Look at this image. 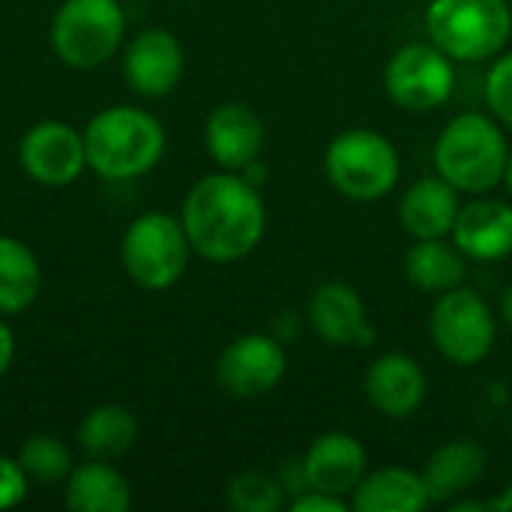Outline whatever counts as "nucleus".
<instances>
[{"label":"nucleus","instance_id":"nucleus-19","mask_svg":"<svg viewBox=\"0 0 512 512\" xmlns=\"http://www.w3.org/2000/svg\"><path fill=\"white\" fill-rule=\"evenodd\" d=\"M432 504L423 474L408 468H381L351 492L354 512H423Z\"/></svg>","mask_w":512,"mask_h":512},{"label":"nucleus","instance_id":"nucleus-3","mask_svg":"<svg viewBox=\"0 0 512 512\" xmlns=\"http://www.w3.org/2000/svg\"><path fill=\"white\" fill-rule=\"evenodd\" d=\"M507 156L510 147L504 129L498 126V120L480 111H465L453 117L435 141L438 174L468 195H486L489 189L504 183Z\"/></svg>","mask_w":512,"mask_h":512},{"label":"nucleus","instance_id":"nucleus-9","mask_svg":"<svg viewBox=\"0 0 512 512\" xmlns=\"http://www.w3.org/2000/svg\"><path fill=\"white\" fill-rule=\"evenodd\" d=\"M456 87L453 57L444 54L435 42H411L399 48L384 66L387 96L414 114L441 108Z\"/></svg>","mask_w":512,"mask_h":512},{"label":"nucleus","instance_id":"nucleus-12","mask_svg":"<svg viewBox=\"0 0 512 512\" xmlns=\"http://www.w3.org/2000/svg\"><path fill=\"white\" fill-rule=\"evenodd\" d=\"M183 69H186L183 45L177 42L174 33L162 27L141 30L138 36H132V42L123 51V75L129 87L144 99L168 96L180 84Z\"/></svg>","mask_w":512,"mask_h":512},{"label":"nucleus","instance_id":"nucleus-31","mask_svg":"<svg viewBox=\"0 0 512 512\" xmlns=\"http://www.w3.org/2000/svg\"><path fill=\"white\" fill-rule=\"evenodd\" d=\"M489 510H501V512H512V483L504 489V495L498 501L489 504Z\"/></svg>","mask_w":512,"mask_h":512},{"label":"nucleus","instance_id":"nucleus-30","mask_svg":"<svg viewBox=\"0 0 512 512\" xmlns=\"http://www.w3.org/2000/svg\"><path fill=\"white\" fill-rule=\"evenodd\" d=\"M12 360H15V333L0 315V378L12 369Z\"/></svg>","mask_w":512,"mask_h":512},{"label":"nucleus","instance_id":"nucleus-33","mask_svg":"<svg viewBox=\"0 0 512 512\" xmlns=\"http://www.w3.org/2000/svg\"><path fill=\"white\" fill-rule=\"evenodd\" d=\"M504 186H507V192L512 195V150L510 156H507V168H504Z\"/></svg>","mask_w":512,"mask_h":512},{"label":"nucleus","instance_id":"nucleus-27","mask_svg":"<svg viewBox=\"0 0 512 512\" xmlns=\"http://www.w3.org/2000/svg\"><path fill=\"white\" fill-rule=\"evenodd\" d=\"M486 99L492 114L512 129V51L498 54L486 78Z\"/></svg>","mask_w":512,"mask_h":512},{"label":"nucleus","instance_id":"nucleus-23","mask_svg":"<svg viewBox=\"0 0 512 512\" xmlns=\"http://www.w3.org/2000/svg\"><path fill=\"white\" fill-rule=\"evenodd\" d=\"M42 294V267L27 243L0 234V315L27 312Z\"/></svg>","mask_w":512,"mask_h":512},{"label":"nucleus","instance_id":"nucleus-29","mask_svg":"<svg viewBox=\"0 0 512 512\" xmlns=\"http://www.w3.org/2000/svg\"><path fill=\"white\" fill-rule=\"evenodd\" d=\"M351 507L345 498L330 495V492H318V489H303L294 501L291 510L294 512H345Z\"/></svg>","mask_w":512,"mask_h":512},{"label":"nucleus","instance_id":"nucleus-34","mask_svg":"<svg viewBox=\"0 0 512 512\" xmlns=\"http://www.w3.org/2000/svg\"><path fill=\"white\" fill-rule=\"evenodd\" d=\"M510 3H512V0H510Z\"/></svg>","mask_w":512,"mask_h":512},{"label":"nucleus","instance_id":"nucleus-13","mask_svg":"<svg viewBox=\"0 0 512 512\" xmlns=\"http://www.w3.org/2000/svg\"><path fill=\"white\" fill-rule=\"evenodd\" d=\"M300 468H303L306 489L345 498L366 477V450L348 432H327L309 444Z\"/></svg>","mask_w":512,"mask_h":512},{"label":"nucleus","instance_id":"nucleus-1","mask_svg":"<svg viewBox=\"0 0 512 512\" xmlns=\"http://www.w3.org/2000/svg\"><path fill=\"white\" fill-rule=\"evenodd\" d=\"M180 222L195 255L213 264H234L258 249L267 210L258 186L240 171H219L189 189Z\"/></svg>","mask_w":512,"mask_h":512},{"label":"nucleus","instance_id":"nucleus-28","mask_svg":"<svg viewBox=\"0 0 512 512\" xmlns=\"http://www.w3.org/2000/svg\"><path fill=\"white\" fill-rule=\"evenodd\" d=\"M30 477L18 456H0V510H12L27 498Z\"/></svg>","mask_w":512,"mask_h":512},{"label":"nucleus","instance_id":"nucleus-5","mask_svg":"<svg viewBox=\"0 0 512 512\" xmlns=\"http://www.w3.org/2000/svg\"><path fill=\"white\" fill-rule=\"evenodd\" d=\"M324 171L339 195L351 201H378L399 183L402 162L381 132L354 126L330 141Z\"/></svg>","mask_w":512,"mask_h":512},{"label":"nucleus","instance_id":"nucleus-18","mask_svg":"<svg viewBox=\"0 0 512 512\" xmlns=\"http://www.w3.org/2000/svg\"><path fill=\"white\" fill-rule=\"evenodd\" d=\"M459 189L438 177L417 180L399 201V219L402 228L414 240H441L453 234L456 216H459Z\"/></svg>","mask_w":512,"mask_h":512},{"label":"nucleus","instance_id":"nucleus-2","mask_svg":"<svg viewBox=\"0 0 512 512\" xmlns=\"http://www.w3.org/2000/svg\"><path fill=\"white\" fill-rule=\"evenodd\" d=\"M87 168L108 183L138 180L165 153V126L144 108L111 105L84 126Z\"/></svg>","mask_w":512,"mask_h":512},{"label":"nucleus","instance_id":"nucleus-10","mask_svg":"<svg viewBox=\"0 0 512 512\" xmlns=\"http://www.w3.org/2000/svg\"><path fill=\"white\" fill-rule=\"evenodd\" d=\"M18 162L24 174L39 186H69L87 168L84 132L63 120H39L21 135Z\"/></svg>","mask_w":512,"mask_h":512},{"label":"nucleus","instance_id":"nucleus-6","mask_svg":"<svg viewBox=\"0 0 512 512\" xmlns=\"http://www.w3.org/2000/svg\"><path fill=\"white\" fill-rule=\"evenodd\" d=\"M126 39L120 0H63L51 21V48L72 69H96L117 57Z\"/></svg>","mask_w":512,"mask_h":512},{"label":"nucleus","instance_id":"nucleus-17","mask_svg":"<svg viewBox=\"0 0 512 512\" xmlns=\"http://www.w3.org/2000/svg\"><path fill=\"white\" fill-rule=\"evenodd\" d=\"M426 375L420 363L408 354H384L366 372L369 405L393 420L411 417L426 399Z\"/></svg>","mask_w":512,"mask_h":512},{"label":"nucleus","instance_id":"nucleus-7","mask_svg":"<svg viewBox=\"0 0 512 512\" xmlns=\"http://www.w3.org/2000/svg\"><path fill=\"white\" fill-rule=\"evenodd\" d=\"M189 237L180 219L168 213H141L129 222L120 246L126 276L144 291H168L189 267Z\"/></svg>","mask_w":512,"mask_h":512},{"label":"nucleus","instance_id":"nucleus-20","mask_svg":"<svg viewBox=\"0 0 512 512\" xmlns=\"http://www.w3.org/2000/svg\"><path fill=\"white\" fill-rule=\"evenodd\" d=\"M63 504L72 512H129L132 489L114 465L87 459L69 471Z\"/></svg>","mask_w":512,"mask_h":512},{"label":"nucleus","instance_id":"nucleus-22","mask_svg":"<svg viewBox=\"0 0 512 512\" xmlns=\"http://www.w3.org/2000/svg\"><path fill=\"white\" fill-rule=\"evenodd\" d=\"M468 258L459 252L456 243L441 240H414V246L405 255V276L414 288L426 294H447L465 282Z\"/></svg>","mask_w":512,"mask_h":512},{"label":"nucleus","instance_id":"nucleus-26","mask_svg":"<svg viewBox=\"0 0 512 512\" xmlns=\"http://www.w3.org/2000/svg\"><path fill=\"white\" fill-rule=\"evenodd\" d=\"M285 504V489L276 477L246 471L228 483V507L237 512H276Z\"/></svg>","mask_w":512,"mask_h":512},{"label":"nucleus","instance_id":"nucleus-32","mask_svg":"<svg viewBox=\"0 0 512 512\" xmlns=\"http://www.w3.org/2000/svg\"><path fill=\"white\" fill-rule=\"evenodd\" d=\"M501 318L512 327V285L501 294Z\"/></svg>","mask_w":512,"mask_h":512},{"label":"nucleus","instance_id":"nucleus-21","mask_svg":"<svg viewBox=\"0 0 512 512\" xmlns=\"http://www.w3.org/2000/svg\"><path fill=\"white\" fill-rule=\"evenodd\" d=\"M486 474V450L474 441H450L432 453L423 480L429 486L432 504H450L477 486Z\"/></svg>","mask_w":512,"mask_h":512},{"label":"nucleus","instance_id":"nucleus-8","mask_svg":"<svg viewBox=\"0 0 512 512\" xmlns=\"http://www.w3.org/2000/svg\"><path fill=\"white\" fill-rule=\"evenodd\" d=\"M432 345L456 366H477L495 348L498 321L489 303L471 288H453L438 297L429 318Z\"/></svg>","mask_w":512,"mask_h":512},{"label":"nucleus","instance_id":"nucleus-15","mask_svg":"<svg viewBox=\"0 0 512 512\" xmlns=\"http://www.w3.org/2000/svg\"><path fill=\"white\" fill-rule=\"evenodd\" d=\"M204 144L210 159L222 171H243L252 165L264 144L261 117L243 102H225L210 111L204 126Z\"/></svg>","mask_w":512,"mask_h":512},{"label":"nucleus","instance_id":"nucleus-14","mask_svg":"<svg viewBox=\"0 0 512 512\" xmlns=\"http://www.w3.org/2000/svg\"><path fill=\"white\" fill-rule=\"evenodd\" d=\"M309 324L333 348H363L375 339L363 297L345 282H327L312 294Z\"/></svg>","mask_w":512,"mask_h":512},{"label":"nucleus","instance_id":"nucleus-24","mask_svg":"<svg viewBox=\"0 0 512 512\" xmlns=\"http://www.w3.org/2000/svg\"><path fill=\"white\" fill-rule=\"evenodd\" d=\"M78 447L87 459L114 462L126 456L138 441V420L123 405H99L78 423Z\"/></svg>","mask_w":512,"mask_h":512},{"label":"nucleus","instance_id":"nucleus-4","mask_svg":"<svg viewBox=\"0 0 512 512\" xmlns=\"http://www.w3.org/2000/svg\"><path fill=\"white\" fill-rule=\"evenodd\" d=\"M429 39L462 63L498 57L512 33L510 0H432L426 9Z\"/></svg>","mask_w":512,"mask_h":512},{"label":"nucleus","instance_id":"nucleus-25","mask_svg":"<svg viewBox=\"0 0 512 512\" xmlns=\"http://www.w3.org/2000/svg\"><path fill=\"white\" fill-rule=\"evenodd\" d=\"M18 462L33 483H60L75 468L69 447L57 435H30L18 450Z\"/></svg>","mask_w":512,"mask_h":512},{"label":"nucleus","instance_id":"nucleus-11","mask_svg":"<svg viewBox=\"0 0 512 512\" xmlns=\"http://www.w3.org/2000/svg\"><path fill=\"white\" fill-rule=\"evenodd\" d=\"M288 357L276 336L246 333L225 345L216 360V381L234 399H261L285 378Z\"/></svg>","mask_w":512,"mask_h":512},{"label":"nucleus","instance_id":"nucleus-16","mask_svg":"<svg viewBox=\"0 0 512 512\" xmlns=\"http://www.w3.org/2000/svg\"><path fill=\"white\" fill-rule=\"evenodd\" d=\"M453 243L471 261H504L512 255V204L501 198H477L459 207Z\"/></svg>","mask_w":512,"mask_h":512}]
</instances>
